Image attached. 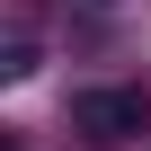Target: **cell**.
<instances>
[{
  "label": "cell",
  "mask_w": 151,
  "mask_h": 151,
  "mask_svg": "<svg viewBox=\"0 0 151 151\" xmlns=\"http://www.w3.org/2000/svg\"><path fill=\"white\" fill-rule=\"evenodd\" d=\"M71 133H89V142H142L151 133V89H80L71 98Z\"/></svg>",
  "instance_id": "cell-1"
},
{
  "label": "cell",
  "mask_w": 151,
  "mask_h": 151,
  "mask_svg": "<svg viewBox=\"0 0 151 151\" xmlns=\"http://www.w3.org/2000/svg\"><path fill=\"white\" fill-rule=\"evenodd\" d=\"M36 71V36H9V53H0V80H27Z\"/></svg>",
  "instance_id": "cell-2"
}]
</instances>
